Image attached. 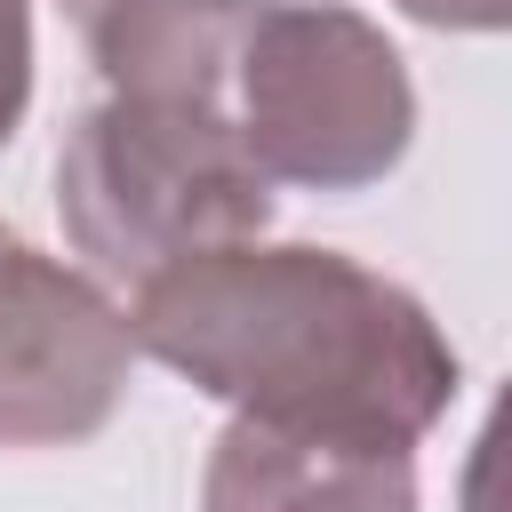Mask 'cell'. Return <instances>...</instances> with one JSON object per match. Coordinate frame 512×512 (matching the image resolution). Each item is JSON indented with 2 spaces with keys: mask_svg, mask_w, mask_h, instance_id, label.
<instances>
[{
  "mask_svg": "<svg viewBox=\"0 0 512 512\" xmlns=\"http://www.w3.org/2000/svg\"><path fill=\"white\" fill-rule=\"evenodd\" d=\"M128 344L240 416L352 448H416L464 376L400 280L304 240H224L160 264L128 296Z\"/></svg>",
  "mask_w": 512,
  "mask_h": 512,
  "instance_id": "6da1fadb",
  "label": "cell"
},
{
  "mask_svg": "<svg viewBox=\"0 0 512 512\" xmlns=\"http://www.w3.org/2000/svg\"><path fill=\"white\" fill-rule=\"evenodd\" d=\"M56 216L96 280L136 288L176 256L256 240L272 224V184L224 112L104 96L56 152Z\"/></svg>",
  "mask_w": 512,
  "mask_h": 512,
  "instance_id": "7a4b0ae2",
  "label": "cell"
},
{
  "mask_svg": "<svg viewBox=\"0 0 512 512\" xmlns=\"http://www.w3.org/2000/svg\"><path fill=\"white\" fill-rule=\"evenodd\" d=\"M232 128L264 184L360 192L400 168L416 88L400 48L336 0H256L232 64Z\"/></svg>",
  "mask_w": 512,
  "mask_h": 512,
  "instance_id": "3957f363",
  "label": "cell"
},
{
  "mask_svg": "<svg viewBox=\"0 0 512 512\" xmlns=\"http://www.w3.org/2000/svg\"><path fill=\"white\" fill-rule=\"evenodd\" d=\"M128 312L0 224V448H72L128 392Z\"/></svg>",
  "mask_w": 512,
  "mask_h": 512,
  "instance_id": "277c9868",
  "label": "cell"
},
{
  "mask_svg": "<svg viewBox=\"0 0 512 512\" xmlns=\"http://www.w3.org/2000/svg\"><path fill=\"white\" fill-rule=\"evenodd\" d=\"M200 512H416L408 448H352L232 416L200 472Z\"/></svg>",
  "mask_w": 512,
  "mask_h": 512,
  "instance_id": "5b68a950",
  "label": "cell"
},
{
  "mask_svg": "<svg viewBox=\"0 0 512 512\" xmlns=\"http://www.w3.org/2000/svg\"><path fill=\"white\" fill-rule=\"evenodd\" d=\"M256 0H88V56L112 96L232 120V64Z\"/></svg>",
  "mask_w": 512,
  "mask_h": 512,
  "instance_id": "8992f818",
  "label": "cell"
},
{
  "mask_svg": "<svg viewBox=\"0 0 512 512\" xmlns=\"http://www.w3.org/2000/svg\"><path fill=\"white\" fill-rule=\"evenodd\" d=\"M32 104V0H0V144Z\"/></svg>",
  "mask_w": 512,
  "mask_h": 512,
  "instance_id": "52a82bcc",
  "label": "cell"
},
{
  "mask_svg": "<svg viewBox=\"0 0 512 512\" xmlns=\"http://www.w3.org/2000/svg\"><path fill=\"white\" fill-rule=\"evenodd\" d=\"M400 8L440 32H504L512 24V0H400Z\"/></svg>",
  "mask_w": 512,
  "mask_h": 512,
  "instance_id": "ba28073f",
  "label": "cell"
},
{
  "mask_svg": "<svg viewBox=\"0 0 512 512\" xmlns=\"http://www.w3.org/2000/svg\"><path fill=\"white\" fill-rule=\"evenodd\" d=\"M72 8H88V0H72Z\"/></svg>",
  "mask_w": 512,
  "mask_h": 512,
  "instance_id": "9c48e42d",
  "label": "cell"
}]
</instances>
